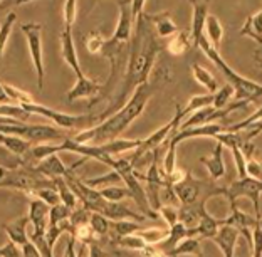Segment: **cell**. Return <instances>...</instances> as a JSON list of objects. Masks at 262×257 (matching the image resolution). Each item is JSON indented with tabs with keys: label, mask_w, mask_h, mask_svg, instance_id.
I'll list each match as a JSON object with an SVG mask.
<instances>
[{
	"label": "cell",
	"mask_w": 262,
	"mask_h": 257,
	"mask_svg": "<svg viewBox=\"0 0 262 257\" xmlns=\"http://www.w3.org/2000/svg\"><path fill=\"white\" fill-rule=\"evenodd\" d=\"M128 68L126 74H124L123 86L120 94L115 99V106L106 110L101 118H106L111 115V111H118L124 106V103L131 98V94L135 93V89L145 84L150 81L151 69L157 61L160 51L163 49V46L160 44L158 35L155 32V27L150 20V15L145 10L138 15V19L135 20V31L131 42L128 46Z\"/></svg>",
	"instance_id": "1"
},
{
	"label": "cell",
	"mask_w": 262,
	"mask_h": 257,
	"mask_svg": "<svg viewBox=\"0 0 262 257\" xmlns=\"http://www.w3.org/2000/svg\"><path fill=\"white\" fill-rule=\"evenodd\" d=\"M157 88L158 86L150 81L138 86L121 110L113 113L110 118H106L104 121H101L96 126L79 131L76 136H73V140L76 143H81V145H104L108 141L118 140V136L123 131H126L129 124L136 118H140L141 113L145 111L148 99L155 94Z\"/></svg>",
	"instance_id": "2"
},
{
	"label": "cell",
	"mask_w": 262,
	"mask_h": 257,
	"mask_svg": "<svg viewBox=\"0 0 262 257\" xmlns=\"http://www.w3.org/2000/svg\"><path fill=\"white\" fill-rule=\"evenodd\" d=\"M199 49L204 51L205 56L215 64V68L224 74L225 79H227V84L234 88L237 101H249V103H252V101H257L259 98H262V84L247 79V77L241 76L237 71L232 69L230 66L224 61V57L220 56L219 49H215V47L208 42L205 35L200 39Z\"/></svg>",
	"instance_id": "3"
},
{
	"label": "cell",
	"mask_w": 262,
	"mask_h": 257,
	"mask_svg": "<svg viewBox=\"0 0 262 257\" xmlns=\"http://www.w3.org/2000/svg\"><path fill=\"white\" fill-rule=\"evenodd\" d=\"M22 108L26 111H29L31 115H37V116H42L51 119L52 123H56L57 126H61L64 130H86L88 124H91L93 121V116H86V115H79V116H74V115H68V113H61V111H56L52 108H47L44 104H39V103H29V104H22Z\"/></svg>",
	"instance_id": "4"
},
{
	"label": "cell",
	"mask_w": 262,
	"mask_h": 257,
	"mask_svg": "<svg viewBox=\"0 0 262 257\" xmlns=\"http://www.w3.org/2000/svg\"><path fill=\"white\" fill-rule=\"evenodd\" d=\"M262 194V182L254 180L251 177L237 178L232 182L229 187H222V195L229 200L230 208L237 207V199L241 197H247L254 204V215L260 219V207H259V197Z\"/></svg>",
	"instance_id": "5"
},
{
	"label": "cell",
	"mask_w": 262,
	"mask_h": 257,
	"mask_svg": "<svg viewBox=\"0 0 262 257\" xmlns=\"http://www.w3.org/2000/svg\"><path fill=\"white\" fill-rule=\"evenodd\" d=\"M20 31L24 32L27 39L29 52H31V59L35 69V76H37V88H44V56H42V24L39 22H27L22 24Z\"/></svg>",
	"instance_id": "6"
},
{
	"label": "cell",
	"mask_w": 262,
	"mask_h": 257,
	"mask_svg": "<svg viewBox=\"0 0 262 257\" xmlns=\"http://www.w3.org/2000/svg\"><path fill=\"white\" fill-rule=\"evenodd\" d=\"M118 7H120V17H118L115 34H113L111 39L118 44L129 46L131 37H133V31H135V17H133V10H131V2H123V0H120Z\"/></svg>",
	"instance_id": "7"
},
{
	"label": "cell",
	"mask_w": 262,
	"mask_h": 257,
	"mask_svg": "<svg viewBox=\"0 0 262 257\" xmlns=\"http://www.w3.org/2000/svg\"><path fill=\"white\" fill-rule=\"evenodd\" d=\"M103 89H104V84H101V82L94 81L84 74V76L77 77L76 84L69 89L68 94H66V99H68L69 103H73V101H77V99H93V103H94L96 98L103 93Z\"/></svg>",
	"instance_id": "8"
},
{
	"label": "cell",
	"mask_w": 262,
	"mask_h": 257,
	"mask_svg": "<svg viewBox=\"0 0 262 257\" xmlns=\"http://www.w3.org/2000/svg\"><path fill=\"white\" fill-rule=\"evenodd\" d=\"M193 9V15H192V29H190V37H192V47L196 49L199 47L200 39L205 35V24H207V17L208 14V2H200V0H193L190 2Z\"/></svg>",
	"instance_id": "9"
},
{
	"label": "cell",
	"mask_w": 262,
	"mask_h": 257,
	"mask_svg": "<svg viewBox=\"0 0 262 257\" xmlns=\"http://www.w3.org/2000/svg\"><path fill=\"white\" fill-rule=\"evenodd\" d=\"M49 210L51 207L44 204L42 200L39 199H32L31 204H29V213L27 217L31 220V224L34 227L32 234L37 235H46L47 225H49Z\"/></svg>",
	"instance_id": "10"
},
{
	"label": "cell",
	"mask_w": 262,
	"mask_h": 257,
	"mask_svg": "<svg viewBox=\"0 0 262 257\" xmlns=\"http://www.w3.org/2000/svg\"><path fill=\"white\" fill-rule=\"evenodd\" d=\"M225 128L220 126V124L210 123L205 124V126H196V128H188V130H178V133L168 141V145L178 146V143L190 140V138H215L217 135L224 133Z\"/></svg>",
	"instance_id": "11"
},
{
	"label": "cell",
	"mask_w": 262,
	"mask_h": 257,
	"mask_svg": "<svg viewBox=\"0 0 262 257\" xmlns=\"http://www.w3.org/2000/svg\"><path fill=\"white\" fill-rule=\"evenodd\" d=\"M61 52H62V59L66 61V64H68L69 68L76 73V77L84 76V73H82V69H81V64H79V57H77V52H76V44H74V39H73V29H68V27L62 29V32H61Z\"/></svg>",
	"instance_id": "12"
},
{
	"label": "cell",
	"mask_w": 262,
	"mask_h": 257,
	"mask_svg": "<svg viewBox=\"0 0 262 257\" xmlns=\"http://www.w3.org/2000/svg\"><path fill=\"white\" fill-rule=\"evenodd\" d=\"M239 237H241V232L237 229H234V227H230V225H222L219 229L217 235L213 237L212 241L217 244V247L220 250H222L224 257H234Z\"/></svg>",
	"instance_id": "13"
},
{
	"label": "cell",
	"mask_w": 262,
	"mask_h": 257,
	"mask_svg": "<svg viewBox=\"0 0 262 257\" xmlns=\"http://www.w3.org/2000/svg\"><path fill=\"white\" fill-rule=\"evenodd\" d=\"M31 224V220H29L27 215H24V217H19L15 220H12L9 224H4V230L5 234H7L9 241L14 242L17 247H24L26 244L31 242V239L27 235V225Z\"/></svg>",
	"instance_id": "14"
},
{
	"label": "cell",
	"mask_w": 262,
	"mask_h": 257,
	"mask_svg": "<svg viewBox=\"0 0 262 257\" xmlns=\"http://www.w3.org/2000/svg\"><path fill=\"white\" fill-rule=\"evenodd\" d=\"M222 227L219 219H213L210 213L205 210H202L200 213V222L193 229H188V237H195V239H213L217 235L219 229Z\"/></svg>",
	"instance_id": "15"
},
{
	"label": "cell",
	"mask_w": 262,
	"mask_h": 257,
	"mask_svg": "<svg viewBox=\"0 0 262 257\" xmlns=\"http://www.w3.org/2000/svg\"><path fill=\"white\" fill-rule=\"evenodd\" d=\"M32 168L37 173H40L42 177L49 178V180H54V178H59V177L66 178L71 172L74 170V168H68V166L62 163V160L57 157V155H54V157H49L44 161H40V163L32 166Z\"/></svg>",
	"instance_id": "16"
},
{
	"label": "cell",
	"mask_w": 262,
	"mask_h": 257,
	"mask_svg": "<svg viewBox=\"0 0 262 257\" xmlns=\"http://www.w3.org/2000/svg\"><path fill=\"white\" fill-rule=\"evenodd\" d=\"M257 222H259V219L255 217V215H249L246 212H242L239 207H232L229 217L220 220V224L222 225L234 227V229L239 230L241 234L246 230H254V227L257 225Z\"/></svg>",
	"instance_id": "17"
},
{
	"label": "cell",
	"mask_w": 262,
	"mask_h": 257,
	"mask_svg": "<svg viewBox=\"0 0 262 257\" xmlns=\"http://www.w3.org/2000/svg\"><path fill=\"white\" fill-rule=\"evenodd\" d=\"M150 20L155 27V32H157L158 37H173L175 34H178V26L175 24V20L171 19L170 12H158V14H151Z\"/></svg>",
	"instance_id": "18"
},
{
	"label": "cell",
	"mask_w": 262,
	"mask_h": 257,
	"mask_svg": "<svg viewBox=\"0 0 262 257\" xmlns=\"http://www.w3.org/2000/svg\"><path fill=\"white\" fill-rule=\"evenodd\" d=\"M224 146L222 145H215V150H213L212 157H202L200 163L205 166L210 173V178L213 182L220 180L225 175V163H224Z\"/></svg>",
	"instance_id": "19"
},
{
	"label": "cell",
	"mask_w": 262,
	"mask_h": 257,
	"mask_svg": "<svg viewBox=\"0 0 262 257\" xmlns=\"http://www.w3.org/2000/svg\"><path fill=\"white\" fill-rule=\"evenodd\" d=\"M0 145L4 148H7L10 153L17 155L20 158H26L27 153L31 152V148L34 146L31 141L20 138V136H14V135H5L0 133Z\"/></svg>",
	"instance_id": "20"
},
{
	"label": "cell",
	"mask_w": 262,
	"mask_h": 257,
	"mask_svg": "<svg viewBox=\"0 0 262 257\" xmlns=\"http://www.w3.org/2000/svg\"><path fill=\"white\" fill-rule=\"evenodd\" d=\"M141 145V140H123V138H118V140H113L104 143L103 150L110 155L113 158H120L123 153H128V152H135L136 148Z\"/></svg>",
	"instance_id": "21"
},
{
	"label": "cell",
	"mask_w": 262,
	"mask_h": 257,
	"mask_svg": "<svg viewBox=\"0 0 262 257\" xmlns=\"http://www.w3.org/2000/svg\"><path fill=\"white\" fill-rule=\"evenodd\" d=\"M188 237V227L185 224L182 222H177L173 227H170L168 229V237L165 239V241L162 242V250L168 255L171 250H173L178 244H180L183 239Z\"/></svg>",
	"instance_id": "22"
},
{
	"label": "cell",
	"mask_w": 262,
	"mask_h": 257,
	"mask_svg": "<svg viewBox=\"0 0 262 257\" xmlns=\"http://www.w3.org/2000/svg\"><path fill=\"white\" fill-rule=\"evenodd\" d=\"M239 34L246 35V37H251L255 42L262 44V9L247 17V20L244 24V27L241 29Z\"/></svg>",
	"instance_id": "23"
},
{
	"label": "cell",
	"mask_w": 262,
	"mask_h": 257,
	"mask_svg": "<svg viewBox=\"0 0 262 257\" xmlns=\"http://www.w3.org/2000/svg\"><path fill=\"white\" fill-rule=\"evenodd\" d=\"M165 47L171 56H182V54H185L190 47H192V37H190V34L180 31L178 34H175L173 37H170L166 40Z\"/></svg>",
	"instance_id": "24"
},
{
	"label": "cell",
	"mask_w": 262,
	"mask_h": 257,
	"mask_svg": "<svg viewBox=\"0 0 262 257\" xmlns=\"http://www.w3.org/2000/svg\"><path fill=\"white\" fill-rule=\"evenodd\" d=\"M205 37L207 40L210 42L215 49L220 47V42H222V37H224V27L220 24L219 17L215 15H208L207 17V24H205Z\"/></svg>",
	"instance_id": "25"
},
{
	"label": "cell",
	"mask_w": 262,
	"mask_h": 257,
	"mask_svg": "<svg viewBox=\"0 0 262 257\" xmlns=\"http://www.w3.org/2000/svg\"><path fill=\"white\" fill-rule=\"evenodd\" d=\"M15 22H17V14L14 10L9 12V14L4 17V20L0 22V69H2V59H4L5 47H7L9 37L12 34V29L15 26Z\"/></svg>",
	"instance_id": "26"
},
{
	"label": "cell",
	"mask_w": 262,
	"mask_h": 257,
	"mask_svg": "<svg viewBox=\"0 0 262 257\" xmlns=\"http://www.w3.org/2000/svg\"><path fill=\"white\" fill-rule=\"evenodd\" d=\"M180 255H196V257H202L200 239H195V237L183 239V241L168 254V257H180Z\"/></svg>",
	"instance_id": "27"
},
{
	"label": "cell",
	"mask_w": 262,
	"mask_h": 257,
	"mask_svg": "<svg viewBox=\"0 0 262 257\" xmlns=\"http://www.w3.org/2000/svg\"><path fill=\"white\" fill-rule=\"evenodd\" d=\"M192 73H193V77L196 79V82H200V84L208 91V94H215L219 91L217 81L210 71H207L205 68H202L200 64L195 62V64H192Z\"/></svg>",
	"instance_id": "28"
},
{
	"label": "cell",
	"mask_w": 262,
	"mask_h": 257,
	"mask_svg": "<svg viewBox=\"0 0 262 257\" xmlns=\"http://www.w3.org/2000/svg\"><path fill=\"white\" fill-rule=\"evenodd\" d=\"M54 187H56V190H57V194H59V197H61V204L62 205H66L68 208H71V210H76L77 208V197H76V194L71 190V187L68 185V182L64 180V178H54Z\"/></svg>",
	"instance_id": "29"
},
{
	"label": "cell",
	"mask_w": 262,
	"mask_h": 257,
	"mask_svg": "<svg viewBox=\"0 0 262 257\" xmlns=\"http://www.w3.org/2000/svg\"><path fill=\"white\" fill-rule=\"evenodd\" d=\"M143 229L141 225L135 220H118V222H111V234L115 239H121V237H128V235H135L136 232H140Z\"/></svg>",
	"instance_id": "30"
},
{
	"label": "cell",
	"mask_w": 262,
	"mask_h": 257,
	"mask_svg": "<svg viewBox=\"0 0 262 257\" xmlns=\"http://www.w3.org/2000/svg\"><path fill=\"white\" fill-rule=\"evenodd\" d=\"M31 116H32L31 113L24 110L20 104H0V118L27 123Z\"/></svg>",
	"instance_id": "31"
},
{
	"label": "cell",
	"mask_w": 262,
	"mask_h": 257,
	"mask_svg": "<svg viewBox=\"0 0 262 257\" xmlns=\"http://www.w3.org/2000/svg\"><path fill=\"white\" fill-rule=\"evenodd\" d=\"M99 194L106 202H113V204H118V202H121L124 199H131L129 190L126 187H118V185L99 188Z\"/></svg>",
	"instance_id": "32"
},
{
	"label": "cell",
	"mask_w": 262,
	"mask_h": 257,
	"mask_svg": "<svg viewBox=\"0 0 262 257\" xmlns=\"http://www.w3.org/2000/svg\"><path fill=\"white\" fill-rule=\"evenodd\" d=\"M208 106H213V94H199V96H193L192 99L188 101L185 108H182L183 110V115L190 116L192 113L199 111V110H204V108H208Z\"/></svg>",
	"instance_id": "33"
},
{
	"label": "cell",
	"mask_w": 262,
	"mask_h": 257,
	"mask_svg": "<svg viewBox=\"0 0 262 257\" xmlns=\"http://www.w3.org/2000/svg\"><path fill=\"white\" fill-rule=\"evenodd\" d=\"M89 227L93 229L96 237H106L111 230V220L98 212H93L91 219H89Z\"/></svg>",
	"instance_id": "34"
},
{
	"label": "cell",
	"mask_w": 262,
	"mask_h": 257,
	"mask_svg": "<svg viewBox=\"0 0 262 257\" xmlns=\"http://www.w3.org/2000/svg\"><path fill=\"white\" fill-rule=\"evenodd\" d=\"M29 197H32V199L42 200L44 204H47L49 207H54V205H59V204H61V197H59L56 187L39 188V190H35V192H32Z\"/></svg>",
	"instance_id": "35"
},
{
	"label": "cell",
	"mask_w": 262,
	"mask_h": 257,
	"mask_svg": "<svg viewBox=\"0 0 262 257\" xmlns=\"http://www.w3.org/2000/svg\"><path fill=\"white\" fill-rule=\"evenodd\" d=\"M136 235L141 237L146 242V246H155L158 242H163L168 237V230L166 229H141L136 232Z\"/></svg>",
	"instance_id": "36"
},
{
	"label": "cell",
	"mask_w": 262,
	"mask_h": 257,
	"mask_svg": "<svg viewBox=\"0 0 262 257\" xmlns=\"http://www.w3.org/2000/svg\"><path fill=\"white\" fill-rule=\"evenodd\" d=\"M235 96L234 88L230 84H225L219 89V91L213 94V108L215 110H225L230 104V99Z\"/></svg>",
	"instance_id": "37"
},
{
	"label": "cell",
	"mask_w": 262,
	"mask_h": 257,
	"mask_svg": "<svg viewBox=\"0 0 262 257\" xmlns=\"http://www.w3.org/2000/svg\"><path fill=\"white\" fill-rule=\"evenodd\" d=\"M215 140L219 145H222V146H227V148H242L244 146V138L239 135V133H232V131H227V128H225V131L224 133H220V135H217Z\"/></svg>",
	"instance_id": "38"
},
{
	"label": "cell",
	"mask_w": 262,
	"mask_h": 257,
	"mask_svg": "<svg viewBox=\"0 0 262 257\" xmlns=\"http://www.w3.org/2000/svg\"><path fill=\"white\" fill-rule=\"evenodd\" d=\"M4 88H5V93L9 94V98H10V101L14 104H20L22 106V104L34 103V99H32L31 94L26 93V91H22V89L12 86V84H5V82H4Z\"/></svg>",
	"instance_id": "39"
},
{
	"label": "cell",
	"mask_w": 262,
	"mask_h": 257,
	"mask_svg": "<svg viewBox=\"0 0 262 257\" xmlns=\"http://www.w3.org/2000/svg\"><path fill=\"white\" fill-rule=\"evenodd\" d=\"M71 213H73V210L68 208L66 205H62V204L51 207V210H49V225H47V227H54L57 224L64 222V220H69Z\"/></svg>",
	"instance_id": "40"
},
{
	"label": "cell",
	"mask_w": 262,
	"mask_h": 257,
	"mask_svg": "<svg viewBox=\"0 0 262 257\" xmlns=\"http://www.w3.org/2000/svg\"><path fill=\"white\" fill-rule=\"evenodd\" d=\"M115 244H118V246L123 247V249L136 250V252L146 247V242L136 234L135 235H128V237H121V239H115Z\"/></svg>",
	"instance_id": "41"
},
{
	"label": "cell",
	"mask_w": 262,
	"mask_h": 257,
	"mask_svg": "<svg viewBox=\"0 0 262 257\" xmlns=\"http://www.w3.org/2000/svg\"><path fill=\"white\" fill-rule=\"evenodd\" d=\"M84 42H86L88 51L91 52V54H101V52H103V47H104L106 39L99 32H91V34L86 35Z\"/></svg>",
	"instance_id": "42"
},
{
	"label": "cell",
	"mask_w": 262,
	"mask_h": 257,
	"mask_svg": "<svg viewBox=\"0 0 262 257\" xmlns=\"http://www.w3.org/2000/svg\"><path fill=\"white\" fill-rule=\"evenodd\" d=\"M120 182H123V180H121V177L118 175L116 172H110L108 175L99 177V178H91V180H86L84 183L89 185L91 188H96L98 185H108V187H111V183H113V185H116V183H120Z\"/></svg>",
	"instance_id": "43"
},
{
	"label": "cell",
	"mask_w": 262,
	"mask_h": 257,
	"mask_svg": "<svg viewBox=\"0 0 262 257\" xmlns=\"http://www.w3.org/2000/svg\"><path fill=\"white\" fill-rule=\"evenodd\" d=\"M232 157H234L239 178H246L247 177V158H246V155H244V150L239 146L232 148Z\"/></svg>",
	"instance_id": "44"
},
{
	"label": "cell",
	"mask_w": 262,
	"mask_h": 257,
	"mask_svg": "<svg viewBox=\"0 0 262 257\" xmlns=\"http://www.w3.org/2000/svg\"><path fill=\"white\" fill-rule=\"evenodd\" d=\"M160 215L165 220L168 227H173L177 222H180V213H178V207L173 205H162L160 207Z\"/></svg>",
	"instance_id": "45"
},
{
	"label": "cell",
	"mask_w": 262,
	"mask_h": 257,
	"mask_svg": "<svg viewBox=\"0 0 262 257\" xmlns=\"http://www.w3.org/2000/svg\"><path fill=\"white\" fill-rule=\"evenodd\" d=\"M29 239H31V242L34 244L35 247H37L40 257H54V254H52V249L49 247V244H47V241H46V235L31 234V235H29Z\"/></svg>",
	"instance_id": "46"
},
{
	"label": "cell",
	"mask_w": 262,
	"mask_h": 257,
	"mask_svg": "<svg viewBox=\"0 0 262 257\" xmlns=\"http://www.w3.org/2000/svg\"><path fill=\"white\" fill-rule=\"evenodd\" d=\"M76 14H77L76 0H68V2H64V27L73 29V24L76 22Z\"/></svg>",
	"instance_id": "47"
},
{
	"label": "cell",
	"mask_w": 262,
	"mask_h": 257,
	"mask_svg": "<svg viewBox=\"0 0 262 257\" xmlns=\"http://www.w3.org/2000/svg\"><path fill=\"white\" fill-rule=\"evenodd\" d=\"M247 177L262 182V163L257 160H254L252 157L247 158Z\"/></svg>",
	"instance_id": "48"
},
{
	"label": "cell",
	"mask_w": 262,
	"mask_h": 257,
	"mask_svg": "<svg viewBox=\"0 0 262 257\" xmlns=\"http://www.w3.org/2000/svg\"><path fill=\"white\" fill-rule=\"evenodd\" d=\"M0 257H22V249L9 241L5 246L0 247Z\"/></svg>",
	"instance_id": "49"
},
{
	"label": "cell",
	"mask_w": 262,
	"mask_h": 257,
	"mask_svg": "<svg viewBox=\"0 0 262 257\" xmlns=\"http://www.w3.org/2000/svg\"><path fill=\"white\" fill-rule=\"evenodd\" d=\"M88 257H110V254L106 252V250L99 246L98 242H91L88 244Z\"/></svg>",
	"instance_id": "50"
},
{
	"label": "cell",
	"mask_w": 262,
	"mask_h": 257,
	"mask_svg": "<svg viewBox=\"0 0 262 257\" xmlns=\"http://www.w3.org/2000/svg\"><path fill=\"white\" fill-rule=\"evenodd\" d=\"M0 104H14L9 98V94L5 93V88H4V82H0Z\"/></svg>",
	"instance_id": "51"
},
{
	"label": "cell",
	"mask_w": 262,
	"mask_h": 257,
	"mask_svg": "<svg viewBox=\"0 0 262 257\" xmlns=\"http://www.w3.org/2000/svg\"><path fill=\"white\" fill-rule=\"evenodd\" d=\"M257 225L260 227V229H262V219H259V222H257Z\"/></svg>",
	"instance_id": "52"
}]
</instances>
